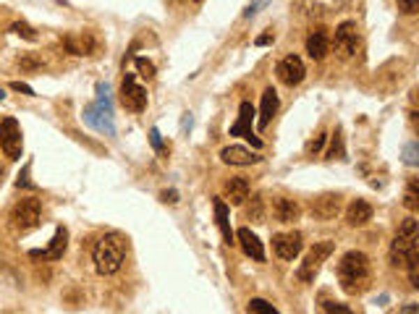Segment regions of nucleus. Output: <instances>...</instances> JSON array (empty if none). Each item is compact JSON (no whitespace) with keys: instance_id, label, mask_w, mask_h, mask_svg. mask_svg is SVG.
Segmentation results:
<instances>
[{"instance_id":"f257e3e1","label":"nucleus","mask_w":419,"mask_h":314,"mask_svg":"<svg viewBox=\"0 0 419 314\" xmlns=\"http://www.w3.org/2000/svg\"><path fill=\"white\" fill-rule=\"evenodd\" d=\"M338 283L349 296H359L372 283V262L362 251H349L338 262Z\"/></svg>"},{"instance_id":"f03ea898","label":"nucleus","mask_w":419,"mask_h":314,"mask_svg":"<svg viewBox=\"0 0 419 314\" xmlns=\"http://www.w3.org/2000/svg\"><path fill=\"white\" fill-rule=\"evenodd\" d=\"M126 260V244L121 236L110 233L102 236L95 246V267L100 275H116L121 270V265Z\"/></svg>"},{"instance_id":"7ed1b4c3","label":"nucleus","mask_w":419,"mask_h":314,"mask_svg":"<svg viewBox=\"0 0 419 314\" xmlns=\"http://www.w3.org/2000/svg\"><path fill=\"white\" fill-rule=\"evenodd\" d=\"M417 249H419V226L414 217H406L401 223V228H398L393 244H390V265L393 267H404L406 257Z\"/></svg>"},{"instance_id":"20e7f679","label":"nucleus","mask_w":419,"mask_h":314,"mask_svg":"<svg viewBox=\"0 0 419 314\" xmlns=\"http://www.w3.org/2000/svg\"><path fill=\"white\" fill-rule=\"evenodd\" d=\"M97 102L95 105H89L84 110V120L92 126V129L102 131V134H113L116 126H113V105H110L108 100V84H100L97 87Z\"/></svg>"},{"instance_id":"39448f33","label":"nucleus","mask_w":419,"mask_h":314,"mask_svg":"<svg viewBox=\"0 0 419 314\" xmlns=\"http://www.w3.org/2000/svg\"><path fill=\"white\" fill-rule=\"evenodd\" d=\"M333 251H335L333 241H320V244H314V246L307 251L304 262L299 265V270H296V278H299L301 283H314L317 272H320V267H323V262L328 260V257H330Z\"/></svg>"},{"instance_id":"423d86ee","label":"nucleus","mask_w":419,"mask_h":314,"mask_svg":"<svg viewBox=\"0 0 419 314\" xmlns=\"http://www.w3.org/2000/svg\"><path fill=\"white\" fill-rule=\"evenodd\" d=\"M40 217H43V207L37 199H22V202H16V207L11 210V228L16 233H26V230H32V228L40 226Z\"/></svg>"},{"instance_id":"0eeeda50","label":"nucleus","mask_w":419,"mask_h":314,"mask_svg":"<svg viewBox=\"0 0 419 314\" xmlns=\"http://www.w3.org/2000/svg\"><path fill=\"white\" fill-rule=\"evenodd\" d=\"M0 147H3L8 160L22 157V126L16 123V118L0 120Z\"/></svg>"},{"instance_id":"6e6552de","label":"nucleus","mask_w":419,"mask_h":314,"mask_svg":"<svg viewBox=\"0 0 419 314\" xmlns=\"http://www.w3.org/2000/svg\"><path fill=\"white\" fill-rule=\"evenodd\" d=\"M121 105L131 113H142L147 108V89L142 87L131 74H126L123 84H121Z\"/></svg>"},{"instance_id":"1a4fd4ad","label":"nucleus","mask_w":419,"mask_h":314,"mask_svg":"<svg viewBox=\"0 0 419 314\" xmlns=\"http://www.w3.org/2000/svg\"><path fill=\"white\" fill-rule=\"evenodd\" d=\"M252 118H254V108H252V102L244 100L241 108H238V120L231 126V136H244L254 150H259V147H262V139L252 131Z\"/></svg>"},{"instance_id":"9d476101","label":"nucleus","mask_w":419,"mask_h":314,"mask_svg":"<svg viewBox=\"0 0 419 314\" xmlns=\"http://www.w3.org/2000/svg\"><path fill=\"white\" fill-rule=\"evenodd\" d=\"M275 74H278V79L286 87H299L304 81V76H307V68H304L299 55H286L278 63V68H275Z\"/></svg>"},{"instance_id":"9b49d317","label":"nucleus","mask_w":419,"mask_h":314,"mask_svg":"<svg viewBox=\"0 0 419 314\" xmlns=\"http://www.w3.org/2000/svg\"><path fill=\"white\" fill-rule=\"evenodd\" d=\"M273 249L278 254L280 260H296L304 249V241H301L299 230H291V233H275L273 236Z\"/></svg>"},{"instance_id":"f8f14e48","label":"nucleus","mask_w":419,"mask_h":314,"mask_svg":"<svg viewBox=\"0 0 419 314\" xmlns=\"http://www.w3.org/2000/svg\"><path fill=\"white\" fill-rule=\"evenodd\" d=\"M335 53L341 58H351L359 47V32H356V24L354 22H344L338 29H335Z\"/></svg>"},{"instance_id":"ddd939ff","label":"nucleus","mask_w":419,"mask_h":314,"mask_svg":"<svg viewBox=\"0 0 419 314\" xmlns=\"http://www.w3.org/2000/svg\"><path fill=\"white\" fill-rule=\"evenodd\" d=\"M236 239L247 257H252L254 262H265V246H262V241H259L249 228H238Z\"/></svg>"},{"instance_id":"4468645a","label":"nucleus","mask_w":419,"mask_h":314,"mask_svg":"<svg viewBox=\"0 0 419 314\" xmlns=\"http://www.w3.org/2000/svg\"><path fill=\"white\" fill-rule=\"evenodd\" d=\"M338 210H341V196L338 194L317 196V199L312 202V215L320 217V220H330V217H335L338 215Z\"/></svg>"},{"instance_id":"2eb2a0df","label":"nucleus","mask_w":419,"mask_h":314,"mask_svg":"<svg viewBox=\"0 0 419 314\" xmlns=\"http://www.w3.org/2000/svg\"><path fill=\"white\" fill-rule=\"evenodd\" d=\"M220 160L226 165H254V163H259L262 157H257L252 150H244V147L231 144V147H226V150L220 152Z\"/></svg>"},{"instance_id":"dca6fc26","label":"nucleus","mask_w":419,"mask_h":314,"mask_svg":"<svg viewBox=\"0 0 419 314\" xmlns=\"http://www.w3.org/2000/svg\"><path fill=\"white\" fill-rule=\"evenodd\" d=\"M370 220H372V207H370V202H365V199H354L351 205L346 207V223L351 228L365 226Z\"/></svg>"},{"instance_id":"f3484780","label":"nucleus","mask_w":419,"mask_h":314,"mask_svg":"<svg viewBox=\"0 0 419 314\" xmlns=\"http://www.w3.org/2000/svg\"><path fill=\"white\" fill-rule=\"evenodd\" d=\"M307 53H310V58H314V61H323L325 55L330 53V37H328L325 29H314V32L307 37Z\"/></svg>"},{"instance_id":"a211bd4d","label":"nucleus","mask_w":419,"mask_h":314,"mask_svg":"<svg viewBox=\"0 0 419 314\" xmlns=\"http://www.w3.org/2000/svg\"><path fill=\"white\" fill-rule=\"evenodd\" d=\"M66 246H68V230L66 228H58L55 230L50 246L45 251H32V257H43V260H61L66 254Z\"/></svg>"},{"instance_id":"6ab92c4d","label":"nucleus","mask_w":419,"mask_h":314,"mask_svg":"<svg viewBox=\"0 0 419 314\" xmlns=\"http://www.w3.org/2000/svg\"><path fill=\"white\" fill-rule=\"evenodd\" d=\"M273 215L278 223H294V220H299L301 215V207L294 202V199H286V196H280L273 202Z\"/></svg>"},{"instance_id":"aec40b11","label":"nucleus","mask_w":419,"mask_h":314,"mask_svg":"<svg viewBox=\"0 0 419 314\" xmlns=\"http://www.w3.org/2000/svg\"><path fill=\"white\" fill-rule=\"evenodd\" d=\"M278 113V92L268 87L262 92V108H259V129H268L273 116Z\"/></svg>"},{"instance_id":"412c9836","label":"nucleus","mask_w":419,"mask_h":314,"mask_svg":"<svg viewBox=\"0 0 419 314\" xmlns=\"http://www.w3.org/2000/svg\"><path fill=\"white\" fill-rule=\"evenodd\" d=\"M223 191H226V199L231 202L234 207H241L244 202L249 199V184L247 178H231V181H226V186H223Z\"/></svg>"},{"instance_id":"4be33fe9","label":"nucleus","mask_w":419,"mask_h":314,"mask_svg":"<svg viewBox=\"0 0 419 314\" xmlns=\"http://www.w3.org/2000/svg\"><path fill=\"white\" fill-rule=\"evenodd\" d=\"M215 205V217H218V228H220V233H223V241H226L228 246L231 244H236V236H234V230H231V217H228V205L223 199H215L213 202Z\"/></svg>"},{"instance_id":"5701e85b","label":"nucleus","mask_w":419,"mask_h":314,"mask_svg":"<svg viewBox=\"0 0 419 314\" xmlns=\"http://www.w3.org/2000/svg\"><path fill=\"white\" fill-rule=\"evenodd\" d=\"M404 205H406V210H419V181L417 178H411L409 181V189H406V196H404Z\"/></svg>"},{"instance_id":"b1692460","label":"nucleus","mask_w":419,"mask_h":314,"mask_svg":"<svg viewBox=\"0 0 419 314\" xmlns=\"http://www.w3.org/2000/svg\"><path fill=\"white\" fill-rule=\"evenodd\" d=\"M404 265L409 267V281H411V285H414V288H419V249L411 251Z\"/></svg>"},{"instance_id":"393cba45","label":"nucleus","mask_w":419,"mask_h":314,"mask_svg":"<svg viewBox=\"0 0 419 314\" xmlns=\"http://www.w3.org/2000/svg\"><path fill=\"white\" fill-rule=\"evenodd\" d=\"M247 312L249 314H275L278 309H275L270 301H265V299H252L247 306Z\"/></svg>"},{"instance_id":"a878e982","label":"nucleus","mask_w":419,"mask_h":314,"mask_svg":"<svg viewBox=\"0 0 419 314\" xmlns=\"http://www.w3.org/2000/svg\"><path fill=\"white\" fill-rule=\"evenodd\" d=\"M247 217H249V220H254V223H262L265 212H262V196H259V194L252 196V205L247 207Z\"/></svg>"},{"instance_id":"bb28decb","label":"nucleus","mask_w":419,"mask_h":314,"mask_svg":"<svg viewBox=\"0 0 419 314\" xmlns=\"http://www.w3.org/2000/svg\"><path fill=\"white\" fill-rule=\"evenodd\" d=\"M328 157L335 160V157H344V139H341V131H335L330 136V150H328Z\"/></svg>"},{"instance_id":"cd10ccee","label":"nucleus","mask_w":419,"mask_h":314,"mask_svg":"<svg viewBox=\"0 0 419 314\" xmlns=\"http://www.w3.org/2000/svg\"><path fill=\"white\" fill-rule=\"evenodd\" d=\"M137 68H139V74L144 79H155V65L147 61V58H137Z\"/></svg>"},{"instance_id":"c85d7f7f","label":"nucleus","mask_w":419,"mask_h":314,"mask_svg":"<svg viewBox=\"0 0 419 314\" xmlns=\"http://www.w3.org/2000/svg\"><path fill=\"white\" fill-rule=\"evenodd\" d=\"M13 32L16 34H22L24 40H37V34H34V29L29 26V24H24V22H19V24H13Z\"/></svg>"},{"instance_id":"c756f323","label":"nucleus","mask_w":419,"mask_h":314,"mask_svg":"<svg viewBox=\"0 0 419 314\" xmlns=\"http://www.w3.org/2000/svg\"><path fill=\"white\" fill-rule=\"evenodd\" d=\"M398 8L411 16V13L419 11V0H398Z\"/></svg>"},{"instance_id":"7c9ffc66","label":"nucleus","mask_w":419,"mask_h":314,"mask_svg":"<svg viewBox=\"0 0 419 314\" xmlns=\"http://www.w3.org/2000/svg\"><path fill=\"white\" fill-rule=\"evenodd\" d=\"M325 312H338V314H351V309L349 306H344V304H335V301H325L323 304Z\"/></svg>"},{"instance_id":"2f4dec72","label":"nucleus","mask_w":419,"mask_h":314,"mask_svg":"<svg viewBox=\"0 0 419 314\" xmlns=\"http://www.w3.org/2000/svg\"><path fill=\"white\" fill-rule=\"evenodd\" d=\"M325 139H328V134H320V136H317V139H314V141H310V147H307V150H310V155H314V152H320V150H323Z\"/></svg>"},{"instance_id":"473e14b6","label":"nucleus","mask_w":419,"mask_h":314,"mask_svg":"<svg viewBox=\"0 0 419 314\" xmlns=\"http://www.w3.org/2000/svg\"><path fill=\"white\" fill-rule=\"evenodd\" d=\"M414 155H417V144H409L406 147V163L409 165H417V157H414Z\"/></svg>"},{"instance_id":"72a5a7b5","label":"nucleus","mask_w":419,"mask_h":314,"mask_svg":"<svg viewBox=\"0 0 419 314\" xmlns=\"http://www.w3.org/2000/svg\"><path fill=\"white\" fill-rule=\"evenodd\" d=\"M11 89H16V92H24V95H34V89L29 87V84H22V81H13Z\"/></svg>"},{"instance_id":"f704fd0d","label":"nucleus","mask_w":419,"mask_h":314,"mask_svg":"<svg viewBox=\"0 0 419 314\" xmlns=\"http://www.w3.org/2000/svg\"><path fill=\"white\" fill-rule=\"evenodd\" d=\"M150 141H152V147H155V150H160V131L152 129L150 131Z\"/></svg>"},{"instance_id":"c9c22d12","label":"nucleus","mask_w":419,"mask_h":314,"mask_svg":"<svg viewBox=\"0 0 419 314\" xmlns=\"http://www.w3.org/2000/svg\"><path fill=\"white\" fill-rule=\"evenodd\" d=\"M162 202H171V205H173V202H178V199H176V196H178V194H176V191H162Z\"/></svg>"},{"instance_id":"e433bc0d","label":"nucleus","mask_w":419,"mask_h":314,"mask_svg":"<svg viewBox=\"0 0 419 314\" xmlns=\"http://www.w3.org/2000/svg\"><path fill=\"white\" fill-rule=\"evenodd\" d=\"M273 42V34H262V37H257V45H270Z\"/></svg>"},{"instance_id":"4c0bfd02","label":"nucleus","mask_w":419,"mask_h":314,"mask_svg":"<svg viewBox=\"0 0 419 314\" xmlns=\"http://www.w3.org/2000/svg\"><path fill=\"white\" fill-rule=\"evenodd\" d=\"M3 173H6V168H3V165H0V181H3Z\"/></svg>"},{"instance_id":"58836bf2","label":"nucleus","mask_w":419,"mask_h":314,"mask_svg":"<svg viewBox=\"0 0 419 314\" xmlns=\"http://www.w3.org/2000/svg\"><path fill=\"white\" fill-rule=\"evenodd\" d=\"M3 97H6V92H3V89H0V100H3Z\"/></svg>"},{"instance_id":"ea45409f","label":"nucleus","mask_w":419,"mask_h":314,"mask_svg":"<svg viewBox=\"0 0 419 314\" xmlns=\"http://www.w3.org/2000/svg\"><path fill=\"white\" fill-rule=\"evenodd\" d=\"M197 3H199V0H197Z\"/></svg>"}]
</instances>
